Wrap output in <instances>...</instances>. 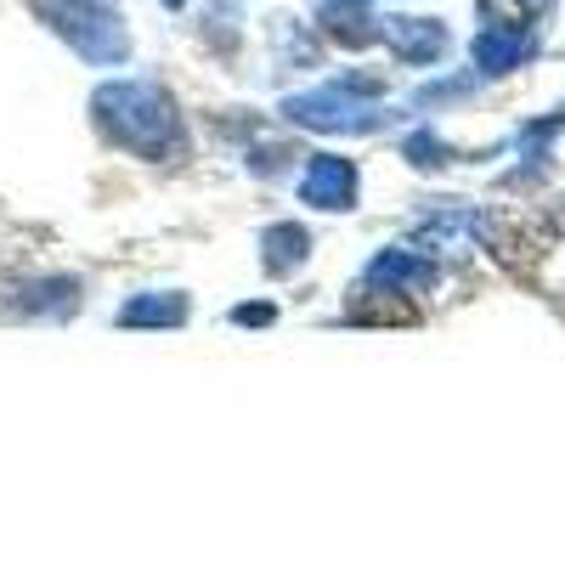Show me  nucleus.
<instances>
[{"mask_svg": "<svg viewBox=\"0 0 565 565\" xmlns=\"http://www.w3.org/2000/svg\"><path fill=\"white\" fill-rule=\"evenodd\" d=\"M90 125H97L119 153L148 159V164H170L186 153V119L181 103L153 79H108L90 90Z\"/></svg>", "mask_w": 565, "mask_h": 565, "instance_id": "f257e3e1", "label": "nucleus"}, {"mask_svg": "<svg viewBox=\"0 0 565 565\" xmlns=\"http://www.w3.org/2000/svg\"><path fill=\"white\" fill-rule=\"evenodd\" d=\"M29 12L52 29L79 63H90V68L130 63V29L108 0H29Z\"/></svg>", "mask_w": 565, "mask_h": 565, "instance_id": "f03ea898", "label": "nucleus"}, {"mask_svg": "<svg viewBox=\"0 0 565 565\" xmlns=\"http://www.w3.org/2000/svg\"><path fill=\"white\" fill-rule=\"evenodd\" d=\"M277 119H289L295 130H322V136H373V130H385L396 114L373 108V97H356V90L328 79L317 90H295V97H282Z\"/></svg>", "mask_w": 565, "mask_h": 565, "instance_id": "7ed1b4c3", "label": "nucleus"}, {"mask_svg": "<svg viewBox=\"0 0 565 565\" xmlns=\"http://www.w3.org/2000/svg\"><path fill=\"white\" fill-rule=\"evenodd\" d=\"M79 277H0V317L12 322H63L79 311Z\"/></svg>", "mask_w": 565, "mask_h": 565, "instance_id": "20e7f679", "label": "nucleus"}, {"mask_svg": "<svg viewBox=\"0 0 565 565\" xmlns=\"http://www.w3.org/2000/svg\"><path fill=\"white\" fill-rule=\"evenodd\" d=\"M300 204L306 210H328V215H345L356 210V193H362V175L345 153H311L306 159V175H300Z\"/></svg>", "mask_w": 565, "mask_h": 565, "instance_id": "39448f33", "label": "nucleus"}, {"mask_svg": "<svg viewBox=\"0 0 565 565\" xmlns=\"http://www.w3.org/2000/svg\"><path fill=\"white\" fill-rule=\"evenodd\" d=\"M317 23L345 52L380 45V12H373V0H317Z\"/></svg>", "mask_w": 565, "mask_h": 565, "instance_id": "423d86ee", "label": "nucleus"}, {"mask_svg": "<svg viewBox=\"0 0 565 565\" xmlns=\"http://www.w3.org/2000/svg\"><path fill=\"white\" fill-rule=\"evenodd\" d=\"M380 40L391 45L402 63H413V68L436 63L447 52V29L436 18H380Z\"/></svg>", "mask_w": 565, "mask_h": 565, "instance_id": "0eeeda50", "label": "nucleus"}, {"mask_svg": "<svg viewBox=\"0 0 565 565\" xmlns=\"http://www.w3.org/2000/svg\"><path fill=\"white\" fill-rule=\"evenodd\" d=\"M186 317H193V300H186L181 289H148V295H130L114 322L119 328H153V334H170V328H186Z\"/></svg>", "mask_w": 565, "mask_h": 565, "instance_id": "6e6552de", "label": "nucleus"}, {"mask_svg": "<svg viewBox=\"0 0 565 565\" xmlns=\"http://www.w3.org/2000/svg\"><path fill=\"white\" fill-rule=\"evenodd\" d=\"M306 260H311V232L300 221H277V226L260 232V271L266 277L282 282V277H295Z\"/></svg>", "mask_w": 565, "mask_h": 565, "instance_id": "1a4fd4ad", "label": "nucleus"}, {"mask_svg": "<svg viewBox=\"0 0 565 565\" xmlns=\"http://www.w3.org/2000/svg\"><path fill=\"white\" fill-rule=\"evenodd\" d=\"M367 282H380V289H396V295H418L436 282V266L424 260L418 249H385L367 260Z\"/></svg>", "mask_w": 565, "mask_h": 565, "instance_id": "9d476101", "label": "nucleus"}, {"mask_svg": "<svg viewBox=\"0 0 565 565\" xmlns=\"http://www.w3.org/2000/svg\"><path fill=\"white\" fill-rule=\"evenodd\" d=\"M532 52H537L532 29H481L476 34V68L481 74H509V68H521Z\"/></svg>", "mask_w": 565, "mask_h": 565, "instance_id": "9b49d317", "label": "nucleus"}, {"mask_svg": "<svg viewBox=\"0 0 565 565\" xmlns=\"http://www.w3.org/2000/svg\"><path fill=\"white\" fill-rule=\"evenodd\" d=\"M295 159H306V153L295 148V141H255V148L244 153V170L271 181V175H289V170H295Z\"/></svg>", "mask_w": 565, "mask_h": 565, "instance_id": "f8f14e48", "label": "nucleus"}, {"mask_svg": "<svg viewBox=\"0 0 565 565\" xmlns=\"http://www.w3.org/2000/svg\"><path fill=\"white\" fill-rule=\"evenodd\" d=\"M481 18H487V29H526L532 23L526 0H481Z\"/></svg>", "mask_w": 565, "mask_h": 565, "instance_id": "ddd939ff", "label": "nucleus"}, {"mask_svg": "<svg viewBox=\"0 0 565 565\" xmlns=\"http://www.w3.org/2000/svg\"><path fill=\"white\" fill-rule=\"evenodd\" d=\"M418 170H441L447 164V148H441V141L430 136V130H418V136H407V148H402Z\"/></svg>", "mask_w": 565, "mask_h": 565, "instance_id": "4468645a", "label": "nucleus"}, {"mask_svg": "<svg viewBox=\"0 0 565 565\" xmlns=\"http://www.w3.org/2000/svg\"><path fill=\"white\" fill-rule=\"evenodd\" d=\"M226 322H238V328H271L277 322V300H249L238 311H226Z\"/></svg>", "mask_w": 565, "mask_h": 565, "instance_id": "2eb2a0df", "label": "nucleus"}, {"mask_svg": "<svg viewBox=\"0 0 565 565\" xmlns=\"http://www.w3.org/2000/svg\"><path fill=\"white\" fill-rule=\"evenodd\" d=\"M159 7H164V12H186V0H159Z\"/></svg>", "mask_w": 565, "mask_h": 565, "instance_id": "dca6fc26", "label": "nucleus"}]
</instances>
